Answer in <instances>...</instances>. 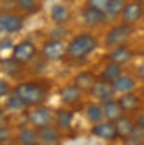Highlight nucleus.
Masks as SVG:
<instances>
[{
    "label": "nucleus",
    "mask_w": 144,
    "mask_h": 145,
    "mask_svg": "<svg viewBox=\"0 0 144 145\" xmlns=\"http://www.w3.org/2000/svg\"><path fill=\"white\" fill-rule=\"evenodd\" d=\"M96 48H98V38L90 31H83L75 35L66 43V58L73 61H81L86 56H90Z\"/></svg>",
    "instance_id": "obj_1"
},
{
    "label": "nucleus",
    "mask_w": 144,
    "mask_h": 145,
    "mask_svg": "<svg viewBox=\"0 0 144 145\" xmlns=\"http://www.w3.org/2000/svg\"><path fill=\"white\" fill-rule=\"evenodd\" d=\"M15 94L25 104V107H36L45 102L48 89L38 81H23L15 86Z\"/></svg>",
    "instance_id": "obj_2"
},
{
    "label": "nucleus",
    "mask_w": 144,
    "mask_h": 145,
    "mask_svg": "<svg viewBox=\"0 0 144 145\" xmlns=\"http://www.w3.org/2000/svg\"><path fill=\"white\" fill-rule=\"evenodd\" d=\"M133 31H134L133 25H127V23H119V25L111 27L104 36V48L113 50L116 46L126 45L127 40L133 36Z\"/></svg>",
    "instance_id": "obj_3"
},
{
    "label": "nucleus",
    "mask_w": 144,
    "mask_h": 145,
    "mask_svg": "<svg viewBox=\"0 0 144 145\" xmlns=\"http://www.w3.org/2000/svg\"><path fill=\"white\" fill-rule=\"evenodd\" d=\"M35 56H36V46L30 40H23V41L17 43L12 50V59L15 63H18L20 66L30 63Z\"/></svg>",
    "instance_id": "obj_4"
},
{
    "label": "nucleus",
    "mask_w": 144,
    "mask_h": 145,
    "mask_svg": "<svg viewBox=\"0 0 144 145\" xmlns=\"http://www.w3.org/2000/svg\"><path fill=\"white\" fill-rule=\"evenodd\" d=\"M42 54L46 61H60L66 56V45L63 40L50 38L42 45Z\"/></svg>",
    "instance_id": "obj_5"
},
{
    "label": "nucleus",
    "mask_w": 144,
    "mask_h": 145,
    "mask_svg": "<svg viewBox=\"0 0 144 145\" xmlns=\"http://www.w3.org/2000/svg\"><path fill=\"white\" fill-rule=\"evenodd\" d=\"M55 116L52 112V109L46 107V106H36V107H32V112L28 114V122L35 129H42V127H46L50 124H53Z\"/></svg>",
    "instance_id": "obj_6"
},
{
    "label": "nucleus",
    "mask_w": 144,
    "mask_h": 145,
    "mask_svg": "<svg viewBox=\"0 0 144 145\" xmlns=\"http://www.w3.org/2000/svg\"><path fill=\"white\" fill-rule=\"evenodd\" d=\"M90 92H91V96L94 99H98L99 102H104V101H108V99H114V96H116V91H114L113 82L104 81V79H98V81L94 82V86L91 88Z\"/></svg>",
    "instance_id": "obj_7"
},
{
    "label": "nucleus",
    "mask_w": 144,
    "mask_h": 145,
    "mask_svg": "<svg viewBox=\"0 0 144 145\" xmlns=\"http://www.w3.org/2000/svg\"><path fill=\"white\" fill-rule=\"evenodd\" d=\"M143 17H144V7L141 5V3H137L136 0L126 2V7H124V10H123V13H121L123 23L134 25V23H137Z\"/></svg>",
    "instance_id": "obj_8"
},
{
    "label": "nucleus",
    "mask_w": 144,
    "mask_h": 145,
    "mask_svg": "<svg viewBox=\"0 0 144 145\" xmlns=\"http://www.w3.org/2000/svg\"><path fill=\"white\" fill-rule=\"evenodd\" d=\"M81 18H83L85 25H86V27H91V28L101 27V25H104V23L108 22V17H106L104 12L93 8L90 5H86L85 8L81 10Z\"/></svg>",
    "instance_id": "obj_9"
},
{
    "label": "nucleus",
    "mask_w": 144,
    "mask_h": 145,
    "mask_svg": "<svg viewBox=\"0 0 144 145\" xmlns=\"http://www.w3.org/2000/svg\"><path fill=\"white\" fill-rule=\"evenodd\" d=\"M91 134L101 140H114V138H118L116 124L111 120H101L91 127Z\"/></svg>",
    "instance_id": "obj_10"
},
{
    "label": "nucleus",
    "mask_w": 144,
    "mask_h": 145,
    "mask_svg": "<svg viewBox=\"0 0 144 145\" xmlns=\"http://www.w3.org/2000/svg\"><path fill=\"white\" fill-rule=\"evenodd\" d=\"M38 130V142L42 145H60L61 142V135H60V129L56 125H46Z\"/></svg>",
    "instance_id": "obj_11"
},
{
    "label": "nucleus",
    "mask_w": 144,
    "mask_h": 145,
    "mask_svg": "<svg viewBox=\"0 0 144 145\" xmlns=\"http://www.w3.org/2000/svg\"><path fill=\"white\" fill-rule=\"evenodd\" d=\"M81 96H83V91H81L75 82L63 86L61 91H60V99H61V102H63L65 106L78 104V102L81 101Z\"/></svg>",
    "instance_id": "obj_12"
},
{
    "label": "nucleus",
    "mask_w": 144,
    "mask_h": 145,
    "mask_svg": "<svg viewBox=\"0 0 144 145\" xmlns=\"http://www.w3.org/2000/svg\"><path fill=\"white\" fill-rule=\"evenodd\" d=\"M133 56H134V51H133L129 46L127 45H121V46H116V48L109 50V56L108 58H109V61L124 66V64H127L131 59H133Z\"/></svg>",
    "instance_id": "obj_13"
},
{
    "label": "nucleus",
    "mask_w": 144,
    "mask_h": 145,
    "mask_svg": "<svg viewBox=\"0 0 144 145\" xmlns=\"http://www.w3.org/2000/svg\"><path fill=\"white\" fill-rule=\"evenodd\" d=\"M116 134H118V138H121V140H126L131 137L133 134V130H134L136 127V120H133L131 117H127V116H121V117L118 119L116 122Z\"/></svg>",
    "instance_id": "obj_14"
},
{
    "label": "nucleus",
    "mask_w": 144,
    "mask_h": 145,
    "mask_svg": "<svg viewBox=\"0 0 144 145\" xmlns=\"http://www.w3.org/2000/svg\"><path fill=\"white\" fill-rule=\"evenodd\" d=\"M50 18H52V22L55 25H65L71 18V10L65 3H55L50 10Z\"/></svg>",
    "instance_id": "obj_15"
},
{
    "label": "nucleus",
    "mask_w": 144,
    "mask_h": 145,
    "mask_svg": "<svg viewBox=\"0 0 144 145\" xmlns=\"http://www.w3.org/2000/svg\"><path fill=\"white\" fill-rule=\"evenodd\" d=\"M101 106H103V112H104V119H106V120L116 122L118 119L124 114V110H123V107H121V104H119L116 99L104 101V102H101Z\"/></svg>",
    "instance_id": "obj_16"
},
{
    "label": "nucleus",
    "mask_w": 144,
    "mask_h": 145,
    "mask_svg": "<svg viewBox=\"0 0 144 145\" xmlns=\"http://www.w3.org/2000/svg\"><path fill=\"white\" fill-rule=\"evenodd\" d=\"M2 22H3V30L5 33H18L22 28H23V17L15 15V13H7V15H0Z\"/></svg>",
    "instance_id": "obj_17"
},
{
    "label": "nucleus",
    "mask_w": 144,
    "mask_h": 145,
    "mask_svg": "<svg viewBox=\"0 0 144 145\" xmlns=\"http://www.w3.org/2000/svg\"><path fill=\"white\" fill-rule=\"evenodd\" d=\"M55 125L58 127L60 130H63V132H68V130H71L73 127V112L71 110H68V109H60V110H56L55 112Z\"/></svg>",
    "instance_id": "obj_18"
},
{
    "label": "nucleus",
    "mask_w": 144,
    "mask_h": 145,
    "mask_svg": "<svg viewBox=\"0 0 144 145\" xmlns=\"http://www.w3.org/2000/svg\"><path fill=\"white\" fill-rule=\"evenodd\" d=\"M96 81H98V79H96L94 72H91V71H81V72H78V74L75 76V79H73V82H75L81 91H85V92H90L91 88L94 86Z\"/></svg>",
    "instance_id": "obj_19"
},
{
    "label": "nucleus",
    "mask_w": 144,
    "mask_h": 145,
    "mask_svg": "<svg viewBox=\"0 0 144 145\" xmlns=\"http://www.w3.org/2000/svg\"><path fill=\"white\" fill-rule=\"evenodd\" d=\"M17 142L20 145H36L38 144V130L35 127H22L17 134Z\"/></svg>",
    "instance_id": "obj_20"
},
{
    "label": "nucleus",
    "mask_w": 144,
    "mask_h": 145,
    "mask_svg": "<svg viewBox=\"0 0 144 145\" xmlns=\"http://www.w3.org/2000/svg\"><path fill=\"white\" fill-rule=\"evenodd\" d=\"M121 74H123V66L118 64V63L109 61V63L104 64V68L101 69V72H99V79H104V81L113 82L114 79H118Z\"/></svg>",
    "instance_id": "obj_21"
},
{
    "label": "nucleus",
    "mask_w": 144,
    "mask_h": 145,
    "mask_svg": "<svg viewBox=\"0 0 144 145\" xmlns=\"http://www.w3.org/2000/svg\"><path fill=\"white\" fill-rule=\"evenodd\" d=\"M113 86H114V91H116V94H124V92H131V91H134L136 88V79L133 76H126V74H121L118 79L113 81Z\"/></svg>",
    "instance_id": "obj_22"
},
{
    "label": "nucleus",
    "mask_w": 144,
    "mask_h": 145,
    "mask_svg": "<svg viewBox=\"0 0 144 145\" xmlns=\"http://www.w3.org/2000/svg\"><path fill=\"white\" fill-rule=\"evenodd\" d=\"M118 102L121 104V107H123L124 112H134V110H137L141 101H139V97L131 91V92H124V94H121L119 99H118Z\"/></svg>",
    "instance_id": "obj_23"
},
{
    "label": "nucleus",
    "mask_w": 144,
    "mask_h": 145,
    "mask_svg": "<svg viewBox=\"0 0 144 145\" xmlns=\"http://www.w3.org/2000/svg\"><path fill=\"white\" fill-rule=\"evenodd\" d=\"M86 119L90 124H98L104 119V112H103V106L101 102H90L86 106Z\"/></svg>",
    "instance_id": "obj_24"
},
{
    "label": "nucleus",
    "mask_w": 144,
    "mask_h": 145,
    "mask_svg": "<svg viewBox=\"0 0 144 145\" xmlns=\"http://www.w3.org/2000/svg\"><path fill=\"white\" fill-rule=\"evenodd\" d=\"M126 7V0H109L108 7H106V17L109 18H118L121 17V13H123V10Z\"/></svg>",
    "instance_id": "obj_25"
},
{
    "label": "nucleus",
    "mask_w": 144,
    "mask_h": 145,
    "mask_svg": "<svg viewBox=\"0 0 144 145\" xmlns=\"http://www.w3.org/2000/svg\"><path fill=\"white\" fill-rule=\"evenodd\" d=\"M15 3L23 13H35L40 10V0H17Z\"/></svg>",
    "instance_id": "obj_26"
},
{
    "label": "nucleus",
    "mask_w": 144,
    "mask_h": 145,
    "mask_svg": "<svg viewBox=\"0 0 144 145\" xmlns=\"http://www.w3.org/2000/svg\"><path fill=\"white\" fill-rule=\"evenodd\" d=\"M5 109L10 110L12 114H15V112H18V110L25 109V104H23V102L20 101V97L13 92V96H10L9 99H7V102H5Z\"/></svg>",
    "instance_id": "obj_27"
},
{
    "label": "nucleus",
    "mask_w": 144,
    "mask_h": 145,
    "mask_svg": "<svg viewBox=\"0 0 144 145\" xmlns=\"http://www.w3.org/2000/svg\"><path fill=\"white\" fill-rule=\"evenodd\" d=\"M131 140H134V142H137V144H144V129L143 127H139L137 124H136L134 130H133V134H131V137H129Z\"/></svg>",
    "instance_id": "obj_28"
},
{
    "label": "nucleus",
    "mask_w": 144,
    "mask_h": 145,
    "mask_svg": "<svg viewBox=\"0 0 144 145\" xmlns=\"http://www.w3.org/2000/svg\"><path fill=\"white\" fill-rule=\"evenodd\" d=\"M10 138H12V129H10L7 124L0 125V144L10 142Z\"/></svg>",
    "instance_id": "obj_29"
},
{
    "label": "nucleus",
    "mask_w": 144,
    "mask_h": 145,
    "mask_svg": "<svg viewBox=\"0 0 144 145\" xmlns=\"http://www.w3.org/2000/svg\"><path fill=\"white\" fill-rule=\"evenodd\" d=\"M109 0H86V5H90L93 8L101 10V12H106V7H108Z\"/></svg>",
    "instance_id": "obj_30"
},
{
    "label": "nucleus",
    "mask_w": 144,
    "mask_h": 145,
    "mask_svg": "<svg viewBox=\"0 0 144 145\" xmlns=\"http://www.w3.org/2000/svg\"><path fill=\"white\" fill-rule=\"evenodd\" d=\"M9 92H10V84L5 79H0V99L5 97Z\"/></svg>",
    "instance_id": "obj_31"
},
{
    "label": "nucleus",
    "mask_w": 144,
    "mask_h": 145,
    "mask_svg": "<svg viewBox=\"0 0 144 145\" xmlns=\"http://www.w3.org/2000/svg\"><path fill=\"white\" fill-rule=\"evenodd\" d=\"M9 48H12V40L10 38H5V40L0 41V51L2 50H9Z\"/></svg>",
    "instance_id": "obj_32"
},
{
    "label": "nucleus",
    "mask_w": 144,
    "mask_h": 145,
    "mask_svg": "<svg viewBox=\"0 0 144 145\" xmlns=\"http://www.w3.org/2000/svg\"><path fill=\"white\" fill-rule=\"evenodd\" d=\"M136 124H137L139 127H143V129H144V112L137 116V119H136Z\"/></svg>",
    "instance_id": "obj_33"
},
{
    "label": "nucleus",
    "mask_w": 144,
    "mask_h": 145,
    "mask_svg": "<svg viewBox=\"0 0 144 145\" xmlns=\"http://www.w3.org/2000/svg\"><path fill=\"white\" fill-rule=\"evenodd\" d=\"M137 74H139V78L144 81V63H141L137 66Z\"/></svg>",
    "instance_id": "obj_34"
},
{
    "label": "nucleus",
    "mask_w": 144,
    "mask_h": 145,
    "mask_svg": "<svg viewBox=\"0 0 144 145\" xmlns=\"http://www.w3.org/2000/svg\"><path fill=\"white\" fill-rule=\"evenodd\" d=\"M3 124H7V116H5V112L0 109V125H3Z\"/></svg>",
    "instance_id": "obj_35"
},
{
    "label": "nucleus",
    "mask_w": 144,
    "mask_h": 145,
    "mask_svg": "<svg viewBox=\"0 0 144 145\" xmlns=\"http://www.w3.org/2000/svg\"><path fill=\"white\" fill-rule=\"evenodd\" d=\"M124 145H141V144H137V142L131 140V138H126V140H124Z\"/></svg>",
    "instance_id": "obj_36"
},
{
    "label": "nucleus",
    "mask_w": 144,
    "mask_h": 145,
    "mask_svg": "<svg viewBox=\"0 0 144 145\" xmlns=\"http://www.w3.org/2000/svg\"><path fill=\"white\" fill-rule=\"evenodd\" d=\"M0 33H5V30H3V22H2V17H0Z\"/></svg>",
    "instance_id": "obj_37"
},
{
    "label": "nucleus",
    "mask_w": 144,
    "mask_h": 145,
    "mask_svg": "<svg viewBox=\"0 0 144 145\" xmlns=\"http://www.w3.org/2000/svg\"><path fill=\"white\" fill-rule=\"evenodd\" d=\"M136 2H137V3H141V5L144 7V0H136Z\"/></svg>",
    "instance_id": "obj_38"
},
{
    "label": "nucleus",
    "mask_w": 144,
    "mask_h": 145,
    "mask_svg": "<svg viewBox=\"0 0 144 145\" xmlns=\"http://www.w3.org/2000/svg\"><path fill=\"white\" fill-rule=\"evenodd\" d=\"M9 2H17V0H9Z\"/></svg>",
    "instance_id": "obj_39"
},
{
    "label": "nucleus",
    "mask_w": 144,
    "mask_h": 145,
    "mask_svg": "<svg viewBox=\"0 0 144 145\" xmlns=\"http://www.w3.org/2000/svg\"><path fill=\"white\" fill-rule=\"evenodd\" d=\"M40 2H42V0H40Z\"/></svg>",
    "instance_id": "obj_40"
},
{
    "label": "nucleus",
    "mask_w": 144,
    "mask_h": 145,
    "mask_svg": "<svg viewBox=\"0 0 144 145\" xmlns=\"http://www.w3.org/2000/svg\"><path fill=\"white\" fill-rule=\"evenodd\" d=\"M36 145H38V144H36Z\"/></svg>",
    "instance_id": "obj_41"
}]
</instances>
